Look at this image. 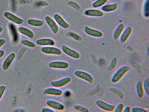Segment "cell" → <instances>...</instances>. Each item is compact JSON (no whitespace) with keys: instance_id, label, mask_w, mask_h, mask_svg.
Returning a JSON list of instances; mask_svg holds the SVG:
<instances>
[{"instance_id":"cell-22","label":"cell","mask_w":149,"mask_h":112,"mask_svg":"<svg viewBox=\"0 0 149 112\" xmlns=\"http://www.w3.org/2000/svg\"><path fill=\"white\" fill-rule=\"evenodd\" d=\"M118 6L117 4L114 3L104 5L102 7L101 9L103 11L110 12L115 10L117 8Z\"/></svg>"},{"instance_id":"cell-6","label":"cell","mask_w":149,"mask_h":112,"mask_svg":"<svg viewBox=\"0 0 149 112\" xmlns=\"http://www.w3.org/2000/svg\"><path fill=\"white\" fill-rule=\"evenodd\" d=\"M4 15L9 20L17 24H21L24 22V20L8 12H5Z\"/></svg>"},{"instance_id":"cell-19","label":"cell","mask_w":149,"mask_h":112,"mask_svg":"<svg viewBox=\"0 0 149 112\" xmlns=\"http://www.w3.org/2000/svg\"><path fill=\"white\" fill-rule=\"evenodd\" d=\"M136 90L137 96L140 98L144 97V92L143 87V83L141 81H138L136 85Z\"/></svg>"},{"instance_id":"cell-23","label":"cell","mask_w":149,"mask_h":112,"mask_svg":"<svg viewBox=\"0 0 149 112\" xmlns=\"http://www.w3.org/2000/svg\"><path fill=\"white\" fill-rule=\"evenodd\" d=\"M27 22L30 25L37 27L42 26L44 23V21L42 20L33 19H29L27 20Z\"/></svg>"},{"instance_id":"cell-14","label":"cell","mask_w":149,"mask_h":112,"mask_svg":"<svg viewBox=\"0 0 149 112\" xmlns=\"http://www.w3.org/2000/svg\"><path fill=\"white\" fill-rule=\"evenodd\" d=\"M15 57V54L14 53H10L4 61L2 67L4 71H6Z\"/></svg>"},{"instance_id":"cell-37","label":"cell","mask_w":149,"mask_h":112,"mask_svg":"<svg viewBox=\"0 0 149 112\" xmlns=\"http://www.w3.org/2000/svg\"><path fill=\"white\" fill-rule=\"evenodd\" d=\"M131 109L130 107L129 106H126L124 107L123 112H130L131 111Z\"/></svg>"},{"instance_id":"cell-16","label":"cell","mask_w":149,"mask_h":112,"mask_svg":"<svg viewBox=\"0 0 149 112\" xmlns=\"http://www.w3.org/2000/svg\"><path fill=\"white\" fill-rule=\"evenodd\" d=\"M43 93L45 94L60 96L62 94L63 92L61 90L59 89L53 88H49L45 89Z\"/></svg>"},{"instance_id":"cell-24","label":"cell","mask_w":149,"mask_h":112,"mask_svg":"<svg viewBox=\"0 0 149 112\" xmlns=\"http://www.w3.org/2000/svg\"><path fill=\"white\" fill-rule=\"evenodd\" d=\"M118 58L117 57L115 56L111 59L107 69L109 71H113L116 66L118 62Z\"/></svg>"},{"instance_id":"cell-21","label":"cell","mask_w":149,"mask_h":112,"mask_svg":"<svg viewBox=\"0 0 149 112\" xmlns=\"http://www.w3.org/2000/svg\"><path fill=\"white\" fill-rule=\"evenodd\" d=\"M142 13L143 16L148 18L149 16V0H144L143 3Z\"/></svg>"},{"instance_id":"cell-34","label":"cell","mask_w":149,"mask_h":112,"mask_svg":"<svg viewBox=\"0 0 149 112\" xmlns=\"http://www.w3.org/2000/svg\"><path fill=\"white\" fill-rule=\"evenodd\" d=\"M131 111L132 112H147V111L144 108L137 107L132 108Z\"/></svg>"},{"instance_id":"cell-30","label":"cell","mask_w":149,"mask_h":112,"mask_svg":"<svg viewBox=\"0 0 149 112\" xmlns=\"http://www.w3.org/2000/svg\"><path fill=\"white\" fill-rule=\"evenodd\" d=\"M21 43L24 45L31 48H34L36 47V45L34 43L27 40H22Z\"/></svg>"},{"instance_id":"cell-1","label":"cell","mask_w":149,"mask_h":112,"mask_svg":"<svg viewBox=\"0 0 149 112\" xmlns=\"http://www.w3.org/2000/svg\"><path fill=\"white\" fill-rule=\"evenodd\" d=\"M130 69L131 68L128 66L124 65L120 67L113 74L111 79V82L113 83L118 82Z\"/></svg>"},{"instance_id":"cell-17","label":"cell","mask_w":149,"mask_h":112,"mask_svg":"<svg viewBox=\"0 0 149 112\" xmlns=\"http://www.w3.org/2000/svg\"><path fill=\"white\" fill-rule=\"evenodd\" d=\"M17 30L20 33L24 34L31 39L34 38V34L30 30L24 27H18Z\"/></svg>"},{"instance_id":"cell-38","label":"cell","mask_w":149,"mask_h":112,"mask_svg":"<svg viewBox=\"0 0 149 112\" xmlns=\"http://www.w3.org/2000/svg\"><path fill=\"white\" fill-rule=\"evenodd\" d=\"M6 42L5 40L3 39H0V48Z\"/></svg>"},{"instance_id":"cell-36","label":"cell","mask_w":149,"mask_h":112,"mask_svg":"<svg viewBox=\"0 0 149 112\" xmlns=\"http://www.w3.org/2000/svg\"><path fill=\"white\" fill-rule=\"evenodd\" d=\"M42 112H55V111L52 109L47 108H43L42 109Z\"/></svg>"},{"instance_id":"cell-31","label":"cell","mask_w":149,"mask_h":112,"mask_svg":"<svg viewBox=\"0 0 149 112\" xmlns=\"http://www.w3.org/2000/svg\"><path fill=\"white\" fill-rule=\"evenodd\" d=\"M74 108L76 110L82 112H88L89 110L86 107L79 105H75Z\"/></svg>"},{"instance_id":"cell-2","label":"cell","mask_w":149,"mask_h":112,"mask_svg":"<svg viewBox=\"0 0 149 112\" xmlns=\"http://www.w3.org/2000/svg\"><path fill=\"white\" fill-rule=\"evenodd\" d=\"M75 75L77 77L92 83L94 81L92 76L88 73L80 70H77L74 72Z\"/></svg>"},{"instance_id":"cell-5","label":"cell","mask_w":149,"mask_h":112,"mask_svg":"<svg viewBox=\"0 0 149 112\" xmlns=\"http://www.w3.org/2000/svg\"><path fill=\"white\" fill-rule=\"evenodd\" d=\"M61 48L65 53L72 58L77 59L80 57V55L77 52L65 45L62 46Z\"/></svg>"},{"instance_id":"cell-4","label":"cell","mask_w":149,"mask_h":112,"mask_svg":"<svg viewBox=\"0 0 149 112\" xmlns=\"http://www.w3.org/2000/svg\"><path fill=\"white\" fill-rule=\"evenodd\" d=\"M41 50L43 53L48 54L60 55L62 54L61 51L59 49L52 46L43 47Z\"/></svg>"},{"instance_id":"cell-18","label":"cell","mask_w":149,"mask_h":112,"mask_svg":"<svg viewBox=\"0 0 149 112\" xmlns=\"http://www.w3.org/2000/svg\"><path fill=\"white\" fill-rule=\"evenodd\" d=\"M125 27L124 24L123 23L120 24L116 28L113 34V37L115 40H117L120 37Z\"/></svg>"},{"instance_id":"cell-3","label":"cell","mask_w":149,"mask_h":112,"mask_svg":"<svg viewBox=\"0 0 149 112\" xmlns=\"http://www.w3.org/2000/svg\"><path fill=\"white\" fill-rule=\"evenodd\" d=\"M95 103L100 108L108 111H113L115 107L114 105L108 103L100 99L97 100Z\"/></svg>"},{"instance_id":"cell-20","label":"cell","mask_w":149,"mask_h":112,"mask_svg":"<svg viewBox=\"0 0 149 112\" xmlns=\"http://www.w3.org/2000/svg\"><path fill=\"white\" fill-rule=\"evenodd\" d=\"M36 43L38 45L42 46H53L55 44V42L51 39L42 38L37 40Z\"/></svg>"},{"instance_id":"cell-41","label":"cell","mask_w":149,"mask_h":112,"mask_svg":"<svg viewBox=\"0 0 149 112\" xmlns=\"http://www.w3.org/2000/svg\"><path fill=\"white\" fill-rule=\"evenodd\" d=\"M147 52L148 54H149L148 48V49H147Z\"/></svg>"},{"instance_id":"cell-7","label":"cell","mask_w":149,"mask_h":112,"mask_svg":"<svg viewBox=\"0 0 149 112\" xmlns=\"http://www.w3.org/2000/svg\"><path fill=\"white\" fill-rule=\"evenodd\" d=\"M71 80V79L70 77H67L58 80L52 81L51 84L55 87H61L69 83Z\"/></svg>"},{"instance_id":"cell-35","label":"cell","mask_w":149,"mask_h":112,"mask_svg":"<svg viewBox=\"0 0 149 112\" xmlns=\"http://www.w3.org/2000/svg\"><path fill=\"white\" fill-rule=\"evenodd\" d=\"M6 88V86L5 85H1L0 86V99L2 97Z\"/></svg>"},{"instance_id":"cell-39","label":"cell","mask_w":149,"mask_h":112,"mask_svg":"<svg viewBox=\"0 0 149 112\" xmlns=\"http://www.w3.org/2000/svg\"><path fill=\"white\" fill-rule=\"evenodd\" d=\"M4 54V51L3 50H0V58Z\"/></svg>"},{"instance_id":"cell-9","label":"cell","mask_w":149,"mask_h":112,"mask_svg":"<svg viewBox=\"0 0 149 112\" xmlns=\"http://www.w3.org/2000/svg\"><path fill=\"white\" fill-rule=\"evenodd\" d=\"M45 20L53 33L56 34L58 31V27L55 21L49 16L45 17Z\"/></svg>"},{"instance_id":"cell-25","label":"cell","mask_w":149,"mask_h":112,"mask_svg":"<svg viewBox=\"0 0 149 112\" xmlns=\"http://www.w3.org/2000/svg\"><path fill=\"white\" fill-rule=\"evenodd\" d=\"M107 1L108 0H97L93 3L92 6L95 8H99L105 4Z\"/></svg>"},{"instance_id":"cell-40","label":"cell","mask_w":149,"mask_h":112,"mask_svg":"<svg viewBox=\"0 0 149 112\" xmlns=\"http://www.w3.org/2000/svg\"><path fill=\"white\" fill-rule=\"evenodd\" d=\"M3 30V28L1 27H0V34L2 32Z\"/></svg>"},{"instance_id":"cell-32","label":"cell","mask_w":149,"mask_h":112,"mask_svg":"<svg viewBox=\"0 0 149 112\" xmlns=\"http://www.w3.org/2000/svg\"><path fill=\"white\" fill-rule=\"evenodd\" d=\"M68 5L74 9L80 10L81 9L80 6L76 2L72 1H70L68 2L67 4Z\"/></svg>"},{"instance_id":"cell-26","label":"cell","mask_w":149,"mask_h":112,"mask_svg":"<svg viewBox=\"0 0 149 112\" xmlns=\"http://www.w3.org/2000/svg\"><path fill=\"white\" fill-rule=\"evenodd\" d=\"M143 83V87L144 92L148 97L149 96V82L148 79H145Z\"/></svg>"},{"instance_id":"cell-27","label":"cell","mask_w":149,"mask_h":112,"mask_svg":"<svg viewBox=\"0 0 149 112\" xmlns=\"http://www.w3.org/2000/svg\"><path fill=\"white\" fill-rule=\"evenodd\" d=\"M109 89L112 92L119 97L120 99H123V98L124 94L121 91L113 88H111Z\"/></svg>"},{"instance_id":"cell-29","label":"cell","mask_w":149,"mask_h":112,"mask_svg":"<svg viewBox=\"0 0 149 112\" xmlns=\"http://www.w3.org/2000/svg\"><path fill=\"white\" fill-rule=\"evenodd\" d=\"M130 63L139 73L141 72L142 69L140 66L135 61L133 60L130 61Z\"/></svg>"},{"instance_id":"cell-13","label":"cell","mask_w":149,"mask_h":112,"mask_svg":"<svg viewBox=\"0 0 149 112\" xmlns=\"http://www.w3.org/2000/svg\"><path fill=\"white\" fill-rule=\"evenodd\" d=\"M46 103L48 106L56 110H62L64 108V106L62 104L54 100H48Z\"/></svg>"},{"instance_id":"cell-10","label":"cell","mask_w":149,"mask_h":112,"mask_svg":"<svg viewBox=\"0 0 149 112\" xmlns=\"http://www.w3.org/2000/svg\"><path fill=\"white\" fill-rule=\"evenodd\" d=\"M132 29L131 27L129 26L125 28L123 31L120 36V41L121 43H124L127 40L131 34Z\"/></svg>"},{"instance_id":"cell-11","label":"cell","mask_w":149,"mask_h":112,"mask_svg":"<svg viewBox=\"0 0 149 112\" xmlns=\"http://www.w3.org/2000/svg\"><path fill=\"white\" fill-rule=\"evenodd\" d=\"M84 13L86 16L96 17H101L104 15L102 11L96 9H88L86 10L84 12Z\"/></svg>"},{"instance_id":"cell-15","label":"cell","mask_w":149,"mask_h":112,"mask_svg":"<svg viewBox=\"0 0 149 112\" xmlns=\"http://www.w3.org/2000/svg\"><path fill=\"white\" fill-rule=\"evenodd\" d=\"M54 17L56 22L62 27L64 29H67L70 27L69 24L67 23L59 14H55Z\"/></svg>"},{"instance_id":"cell-28","label":"cell","mask_w":149,"mask_h":112,"mask_svg":"<svg viewBox=\"0 0 149 112\" xmlns=\"http://www.w3.org/2000/svg\"><path fill=\"white\" fill-rule=\"evenodd\" d=\"M67 35L77 41H81L82 40L81 37L74 32H69L67 34Z\"/></svg>"},{"instance_id":"cell-12","label":"cell","mask_w":149,"mask_h":112,"mask_svg":"<svg viewBox=\"0 0 149 112\" xmlns=\"http://www.w3.org/2000/svg\"><path fill=\"white\" fill-rule=\"evenodd\" d=\"M84 31L87 34L93 37H100L103 36V34L101 32L87 26L84 27Z\"/></svg>"},{"instance_id":"cell-8","label":"cell","mask_w":149,"mask_h":112,"mask_svg":"<svg viewBox=\"0 0 149 112\" xmlns=\"http://www.w3.org/2000/svg\"><path fill=\"white\" fill-rule=\"evenodd\" d=\"M69 64L66 62L61 61H55L51 62L49 66L50 68L64 69L67 68Z\"/></svg>"},{"instance_id":"cell-42","label":"cell","mask_w":149,"mask_h":112,"mask_svg":"<svg viewBox=\"0 0 149 112\" xmlns=\"http://www.w3.org/2000/svg\"><path fill=\"white\" fill-rule=\"evenodd\" d=\"M93 2L95 0H91Z\"/></svg>"},{"instance_id":"cell-33","label":"cell","mask_w":149,"mask_h":112,"mask_svg":"<svg viewBox=\"0 0 149 112\" xmlns=\"http://www.w3.org/2000/svg\"><path fill=\"white\" fill-rule=\"evenodd\" d=\"M124 108L123 104L121 103L118 104L116 106H115L114 111V112H122Z\"/></svg>"}]
</instances>
